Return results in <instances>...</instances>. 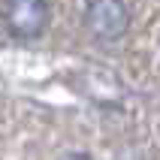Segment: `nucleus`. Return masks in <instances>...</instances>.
I'll return each mask as SVG.
<instances>
[{
  "label": "nucleus",
  "instance_id": "nucleus-1",
  "mask_svg": "<svg viewBox=\"0 0 160 160\" xmlns=\"http://www.w3.org/2000/svg\"><path fill=\"white\" fill-rule=\"evenodd\" d=\"M48 3L42 0H15L3 6V24L15 39H33L48 24Z\"/></svg>",
  "mask_w": 160,
  "mask_h": 160
},
{
  "label": "nucleus",
  "instance_id": "nucleus-2",
  "mask_svg": "<svg viewBox=\"0 0 160 160\" xmlns=\"http://www.w3.org/2000/svg\"><path fill=\"white\" fill-rule=\"evenodd\" d=\"M85 27L97 39H118L130 27V9L121 0H97L85 9Z\"/></svg>",
  "mask_w": 160,
  "mask_h": 160
},
{
  "label": "nucleus",
  "instance_id": "nucleus-3",
  "mask_svg": "<svg viewBox=\"0 0 160 160\" xmlns=\"http://www.w3.org/2000/svg\"><path fill=\"white\" fill-rule=\"evenodd\" d=\"M63 160H91V157H88V154H67Z\"/></svg>",
  "mask_w": 160,
  "mask_h": 160
}]
</instances>
